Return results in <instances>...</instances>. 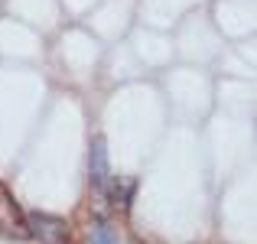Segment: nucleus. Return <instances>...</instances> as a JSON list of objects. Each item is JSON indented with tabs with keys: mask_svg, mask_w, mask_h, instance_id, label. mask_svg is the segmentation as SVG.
<instances>
[{
	"mask_svg": "<svg viewBox=\"0 0 257 244\" xmlns=\"http://www.w3.org/2000/svg\"><path fill=\"white\" fill-rule=\"evenodd\" d=\"M26 228H30V238H39L43 244L69 241V225H65V218H56V215L33 212V215H26Z\"/></svg>",
	"mask_w": 257,
	"mask_h": 244,
	"instance_id": "f257e3e1",
	"label": "nucleus"
},
{
	"mask_svg": "<svg viewBox=\"0 0 257 244\" xmlns=\"http://www.w3.org/2000/svg\"><path fill=\"white\" fill-rule=\"evenodd\" d=\"M0 234L7 238H30V228H26V218L20 212L13 192L0 182Z\"/></svg>",
	"mask_w": 257,
	"mask_h": 244,
	"instance_id": "f03ea898",
	"label": "nucleus"
},
{
	"mask_svg": "<svg viewBox=\"0 0 257 244\" xmlns=\"http://www.w3.org/2000/svg\"><path fill=\"white\" fill-rule=\"evenodd\" d=\"M107 186H111L107 144H104V137H94V144H91V189H94V199L98 202L107 199Z\"/></svg>",
	"mask_w": 257,
	"mask_h": 244,
	"instance_id": "7ed1b4c3",
	"label": "nucleus"
},
{
	"mask_svg": "<svg viewBox=\"0 0 257 244\" xmlns=\"http://www.w3.org/2000/svg\"><path fill=\"white\" fill-rule=\"evenodd\" d=\"M94 244H117V234H114V228L101 225V228H98V234H94Z\"/></svg>",
	"mask_w": 257,
	"mask_h": 244,
	"instance_id": "20e7f679",
	"label": "nucleus"
}]
</instances>
